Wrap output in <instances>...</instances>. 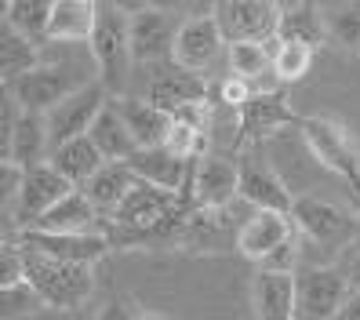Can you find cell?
Segmentation results:
<instances>
[{"mask_svg":"<svg viewBox=\"0 0 360 320\" xmlns=\"http://www.w3.org/2000/svg\"><path fill=\"white\" fill-rule=\"evenodd\" d=\"M88 51L95 62V77L105 84V91L113 95V102L128 98V73L135 66L131 58V11L120 4H98L95 33L88 40Z\"/></svg>","mask_w":360,"mask_h":320,"instance_id":"6da1fadb","label":"cell"},{"mask_svg":"<svg viewBox=\"0 0 360 320\" xmlns=\"http://www.w3.org/2000/svg\"><path fill=\"white\" fill-rule=\"evenodd\" d=\"M299 132L309 153L360 197V142L349 132V124H342L331 113H316V117H299Z\"/></svg>","mask_w":360,"mask_h":320,"instance_id":"7a4b0ae2","label":"cell"},{"mask_svg":"<svg viewBox=\"0 0 360 320\" xmlns=\"http://www.w3.org/2000/svg\"><path fill=\"white\" fill-rule=\"evenodd\" d=\"M26 281L51 309H77L95 291V266L58 262L26 248Z\"/></svg>","mask_w":360,"mask_h":320,"instance_id":"3957f363","label":"cell"},{"mask_svg":"<svg viewBox=\"0 0 360 320\" xmlns=\"http://www.w3.org/2000/svg\"><path fill=\"white\" fill-rule=\"evenodd\" d=\"M353 298L346 269L313 266L295 273V320H338Z\"/></svg>","mask_w":360,"mask_h":320,"instance_id":"277c9868","label":"cell"},{"mask_svg":"<svg viewBox=\"0 0 360 320\" xmlns=\"http://www.w3.org/2000/svg\"><path fill=\"white\" fill-rule=\"evenodd\" d=\"M211 11L226 44H277L281 4L273 0H233V4H211Z\"/></svg>","mask_w":360,"mask_h":320,"instance_id":"5b68a950","label":"cell"},{"mask_svg":"<svg viewBox=\"0 0 360 320\" xmlns=\"http://www.w3.org/2000/svg\"><path fill=\"white\" fill-rule=\"evenodd\" d=\"M91 80H80L66 62H40V66L26 77L8 84V91L18 98V105L30 113H51L58 102H66L73 91L88 88Z\"/></svg>","mask_w":360,"mask_h":320,"instance_id":"8992f818","label":"cell"},{"mask_svg":"<svg viewBox=\"0 0 360 320\" xmlns=\"http://www.w3.org/2000/svg\"><path fill=\"white\" fill-rule=\"evenodd\" d=\"M291 226L313 244H324V248H342L353 237H360L353 211L338 207L331 200H316V197H295Z\"/></svg>","mask_w":360,"mask_h":320,"instance_id":"52a82bcc","label":"cell"},{"mask_svg":"<svg viewBox=\"0 0 360 320\" xmlns=\"http://www.w3.org/2000/svg\"><path fill=\"white\" fill-rule=\"evenodd\" d=\"M110 105V91H105L102 80H91L88 88L73 91L66 102H58L55 110L48 113V124H51V146L58 149L62 142H73V139H84L91 132V124L98 120V113Z\"/></svg>","mask_w":360,"mask_h":320,"instance_id":"ba28073f","label":"cell"},{"mask_svg":"<svg viewBox=\"0 0 360 320\" xmlns=\"http://www.w3.org/2000/svg\"><path fill=\"white\" fill-rule=\"evenodd\" d=\"M189 193H193L197 211H226L229 204L240 200V167L237 160L226 157H204L193 164V179H189Z\"/></svg>","mask_w":360,"mask_h":320,"instance_id":"9c48e42d","label":"cell"},{"mask_svg":"<svg viewBox=\"0 0 360 320\" xmlns=\"http://www.w3.org/2000/svg\"><path fill=\"white\" fill-rule=\"evenodd\" d=\"M175 37H179V26L167 11H160V8L131 11V58H135V66L153 70L160 62H172L175 58Z\"/></svg>","mask_w":360,"mask_h":320,"instance_id":"30bf717a","label":"cell"},{"mask_svg":"<svg viewBox=\"0 0 360 320\" xmlns=\"http://www.w3.org/2000/svg\"><path fill=\"white\" fill-rule=\"evenodd\" d=\"M73 189L77 186L62 175L51 160L48 164H37V167H26L22 197H18V207H15V226L18 229H30L37 219H44L58 200H66Z\"/></svg>","mask_w":360,"mask_h":320,"instance_id":"8fae6325","label":"cell"},{"mask_svg":"<svg viewBox=\"0 0 360 320\" xmlns=\"http://www.w3.org/2000/svg\"><path fill=\"white\" fill-rule=\"evenodd\" d=\"M237 167H240V200L251 211H277V215H291L295 197L288 193L284 179L273 172L266 160H259L255 153H240Z\"/></svg>","mask_w":360,"mask_h":320,"instance_id":"7c38bea8","label":"cell"},{"mask_svg":"<svg viewBox=\"0 0 360 320\" xmlns=\"http://www.w3.org/2000/svg\"><path fill=\"white\" fill-rule=\"evenodd\" d=\"M291 120H299V117L291 113V98H288L284 88L259 91V95L237 113V139H233V146L244 153L248 142H262L266 135L281 132V127L291 124Z\"/></svg>","mask_w":360,"mask_h":320,"instance_id":"4fadbf2b","label":"cell"},{"mask_svg":"<svg viewBox=\"0 0 360 320\" xmlns=\"http://www.w3.org/2000/svg\"><path fill=\"white\" fill-rule=\"evenodd\" d=\"M18 241L30 251H40L58 262H77V266H95L110 255V237L105 233H80V237H58V233H37V229H18Z\"/></svg>","mask_w":360,"mask_h":320,"instance_id":"5bb4252c","label":"cell"},{"mask_svg":"<svg viewBox=\"0 0 360 320\" xmlns=\"http://www.w3.org/2000/svg\"><path fill=\"white\" fill-rule=\"evenodd\" d=\"M150 98L157 110L164 113H175L179 105H189V102H207V80L193 70L179 66V62H160V66L150 70Z\"/></svg>","mask_w":360,"mask_h":320,"instance_id":"9a60e30c","label":"cell"},{"mask_svg":"<svg viewBox=\"0 0 360 320\" xmlns=\"http://www.w3.org/2000/svg\"><path fill=\"white\" fill-rule=\"evenodd\" d=\"M226 44L222 30L215 23V11H204V15H189L186 23H179V37H175V62L186 70L200 73L204 66H211L219 55V48Z\"/></svg>","mask_w":360,"mask_h":320,"instance_id":"2e32d148","label":"cell"},{"mask_svg":"<svg viewBox=\"0 0 360 320\" xmlns=\"http://www.w3.org/2000/svg\"><path fill=\"white\" fill-rule=\"evenodd\" d=\"M288 237H295L291 215H277V211H251L237 229V251L251 262H262L269 251H277Z\"/></svg>","mask_w":360,"mask_h":320,"instance_id":"e0dca14e","label":"cell"},{"mask_svg":"<svg viewBox=\"0 0 360 320\" xmlns=\"http://www.w3.org/2000/svg\"><path fill=\"white\" fill-rule=\"evenodd\" d=\"M128 167L139 175V182L146 186H157V189H167V193H182L193 179V164L167 153L164 146L157 149H139V153L128 160Z\"/></svg>","mask_w":360,"mask_h":320,"instance_id":"ac0fdd59","label":"cell"},{"mask_svg":"<svg viewBox=\"0 0 360 320\" xmlns=\"http://www.w3.org/2000/svg\"><path fill=\"white\" fill-rule=\"evenodd\" d=\"M98 4L95 0H58L51 8V26H48V44L51 48H77L88 44L95 33Z\"/></svg>","mask_w":360,"mask_h":320,"instance_id":"d6986e66","label":"cell"},{"mask_svg":"<svg viewBox=\"0 0 360 320\" xmlns=\"http://www.w3.org/2000/svg\"><path fill=\"white\" fill-rule=\"evenodd\" d=\"M48 153H55L48 113L22 110V117H18V124H15L11 142L4 146V160H15L22 167H37V164H48Z\"/></svg>","mask_w":360,"mask_h":320,"instance_id":"ffe728a7","label":"cell"},{"mask_svg":"<svg viewBox=\"0 0 360 320\" xmlns=\"http://www.w3.org/2000/svg\"><path fill=\"white\" fill-rule=\"evenodd\" d=\"M30 229L37 233H58V237H80V233H102L98 229V207L84 197V189H73L66 200H58L44 219H37Z\"/></svg>","mask_w":360,"mask_h":320,"instance_id":"44dd1931","label":"cell"},{"mask_svg":"<svg viewBox=\"0 0 360 320\" xmlns=\"http://www.w3.org/2000/svg\"><path fill=\"white\" fill-rule=\"evenodd\" d=\"M255 320H295V273H262L251 281Z\"/></svg>","mask_w":360,"mask_h":320,"instance_id":"7402d4cb","label":"cell"},{"mask_svg":"<svg viewBox=\"0 0 360 320\" xmlns=\"http://www.w3.org/2000/svg\"><path fill=\"white\" fill-rule=\"evenodd\" d=\"M117 110H120V117L128 124V132H131L139 149L164 146V135H167V127H172V113L157 110L150 98H120Z\"/></svg>","mask_w":360,"mask_h":320,"instance_id":"603a6c76","label":"cell"},{"mask_svg":"<svg viewBox=\"0 0 360 320\" xmlns=\"http://www.w3.org/2000/svg\"><path fill=\"white\" fill-rule=\"evenodd\" d=\"M139 186V175L131 172L128 164H102L98 167V175L84 186V197H88L95 207H98V215L110 219L113 211L131 197V189Z\"/></svg>","mask_w":360,"mask_h":320,"instance_id":"cb8c5ba5","label":"cell"},{"mask_svg":"<svg viewBox=\"0 0 360 320\" xmlns=\"http://www.w3.org/2000/svg\"><path fill=\"white\" fill-rule=\"evenodd\" d=\"M88 139L98 146V153L105 157V164H128V160L139 153V146H135V139H131V132H128V124H124L117 102H110V105L98 113V120L91 124Z\"/></svg>","mask_w":360,"mask_h":320,"instance_id":"d4e9b609","label":"cell"},{"mask_svg":"<svg viewBox=\"0 0 360 320\" xmlns=\"http://www.w3.org/2000/svg\"><path fill=\"white\" fill-rule=\"evenodd\" d=\"M328 40V23L324 11L313 4H288L281 8V26H277V44H306V48H321Z\"/></svg>","mask_w":360,"mask_h":320,"instance_id":"484cf974","label":"cell"},{"mask_svg":"<svg viewBox=\"0 0 360 320\" xmlns=\"http://www.w3.org/2000/svg\"><path fill=\"white\" fill-rule=\"evenodd\" d=\"M51 164H55L77 189H84V186L98 175V167L105 164V157L98 153V146L84 135V139H73V142H62L55 153H51Z\"/></svg>","mask_w":360,"mask_h":320,"instance_id":"4316f807","label":"cell"},{"mask_svg":"<svg viewBox=\"0 0 360 320\" xmlns=\"http://www.w3.org/2000/svg\"><path fill=\"white\" fill-rule=\"evenodd\" d=\"M51 8L48 0H11L4 8V18H0V26L15 30L18 37L33 40V44H48V26H51Z\"/></svg>","mask_w":360,"mask_h":320,"instance_id":"83f0119b","label":"cell"},{"mask_svg":"<svg viewBox=\"0 0 360 320\" xmlns=\"http://www.w3.org/2000/svg\"><path fill=\"white\" fill-rule=\"evenodd\" d=\"M40 66V48L33 40L18 37L15 30L0 26V77H4V88L15 84L18 77H26Z\"/></svg>","mask_w":360,"mask_h":320,"instance_id":"f1b7e54d","label":"cell"},{"mask_svg":"<svg viewBox=\"0 0 360 320\" xmlns=\"http://www.w3.org/2000/svg\"><path fill=\"white\" fill-rule=\"evenodd\" d=\"M233 77H244L255 84L259 77L273 73V44H229Z\"/></svg>","mask_w":360,"mask_h":320,"instance_id":"f546056e","label":"cell"},{"mask_svg":"<svg viewBox=\"0 0 360 320\" xmlns=\"http://www.w3.org/2000/svg\"><path fill=\"white\" fill-rule=\"evenodd\" d=\"M324 23H328V37L338 48L349 55H360V4L324 8Z\"/></svg>","mask_w":360,"mask_h":320,"instance_id":"4dcf8cb0","label":"cell"},{"mask_svg":"<svg viewBox=\"0 0 360 320\" xmlns=\"http://www.w3.org/2000/svg\"><path fill=\"white\" fill-rule=\"evenodd\" d=\"M313 66V48L306 44H273V77L281 84L302 80Z\"/></svg>","mask_w":360,"mask_h":320,"instance_id":"1f68e13d","label":"cell"},{"mask_svg":"<svg viewBox=\"0 0 360 320\" xmlns=\"http://www.w3.org/2000/svg\"><path fill=\"white\" fill-rule=\"evenodd\" d=\"M0 306H4V320H22L44 306V298L33 291V284H18V288H0Z\"/></svg>","mask_w":360,"mask_h":320,"instance_id":"d6a6232c","label":"cell"},{"mask_svg":"<svg viewBox=\"0 0 360 320\" xmlns=\"http://www.w3.org/2000/svg\"><path fill=\"white\" fill-rule=\"evenodd\" d=\"M295 266H299V237H288L277 251H269L259 262L262 273H295Z\"/></svg>","mask_w":360,"mask_h":320,"instance_id":"836d02e7","label":"cell"},{"mask_svg":"<svg viewBox=\"0 0 360 320\" xmlns=\"http://www.w3.org/2000/svg\"><path fill=\"white\" fill-rule=\"evenodd\" d=\"M179 124L193 127V132L207 135L211 132V102H189V105H179V110L172 113Z\"/></svg>","mask_w":360,"mask_h":320,"instance_id":"e575fe53","label":"cell"},{"mask_svg":"<svg viewBox=\"0 0 360 320\" xmlns=\"http://www.w3.org/2000/svg\"><path fill=\"white\" fill-rule=\"evenodd\" d=\"M259 91H255V84H251V80H244V77H226L222 80V102L226 105H233V110H244V105L251 102V98H255Z\"/></svg>","mask_w":360,"mask_h":320,"instance_id":"d590c367","label":"cell"},{"mask_svg":"<svg viewBox=\"0 0 360 320\" xmlns=\"http://www.w3.org/2000/svg\"><path fill=\"white\" fill-rule=\"evenodd\" d=\"M142 313H135L128 302H110L102 313H98V320H139Z\"/></svg>","mask_w":360,"mask_h":320,"instance_id":"8d00e7d4","label":"cell"},{"mask_svg":"<svg viewBox=\"0 0 360 320\" xmlns=\"http://www.w3.org/2000/svg\"><path fill=\"white\" fill-rule=\"evenodd\" d=\"M346 281H349V288H353V295H360V251L353 255V262L346 266Z\"/></svg>","mask_w":360,"mask_h":320,"instance_id":"74e56055","label":"cell"},{"mask_svg":"<svg viewBox=\"0 0 360 320\" xmlns=\"http://www.w3.org/2000/svg\"><path fill=\"white\" fill-rule=\"evenodd\" d=\"M338 320H360V295H353V298H349L346 309L338 313Z\"/></svg>","mask_w":360,"mask_h":320,"instance_id":"f35d334b","label":"cell"},{"mask_svg":"<svg viewBox=\"0 0 360 320\" xmlns=\"http://www.w3.org/2000/svg\"><path fill=\"white\" fill-rule=\"evenodd\" d=\"M139 320H167V316H164V313H142Z\"/></svg>","mask_w":360,"mask_h":320,"instance_id":"ab89813d","label":"cell"},{"mask_svg":"<svg viewBox=\"0 0 360 320\" xmlns=\"http://www.w3.org/2000/svg\"><path fill=\"white\" fill-rule=\"evenodd\" d=\"M356 229H360V211H356Z\"/></svg>","mask_w":360,"mask_h":320,"instance_id":"60d3db41","label":"cell"}]
</instances>
